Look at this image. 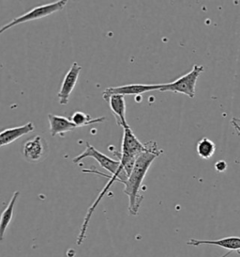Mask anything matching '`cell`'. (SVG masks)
<instances>
[{
  "instance_id": "cell-3",
  "label": "cell",
  "mask_w": 240,
  "mask_h": 257,
  "mask_svg": "<svg viewBox=\"0 0 240 257\" xmlns=\"http://www.w3.org/2000/svg\"><path fill=\"white\" fill-rule=\"evenodd\" d=\"M204 66L195 64L190 72L170 83L162 84L160 91H172L176 93H182L190 98H194L195 87L198 77L204 72Z\"/></svg>"
},
{
  "instance_id": "cell-6",
  "label": "cell",
  "mask_w": 240,
  "mask_h": 257,
  "mask_svg": "<svg viewBox=\"0 0 240 257\" xmlns=\"http://www.w3.org/2000/svg\"><path fill=\"white\" fill-rule=\"evenodd\" d=\"M82 67L78 64V62H74V64L70 66V70L68 71L66 76L64 77L60 91L58 93V97L60 100V105L66 106L68 104L70 96L72 92L74 90L76 83L78 81V78L80 76Z\"/></svg>"
},
{
  "instance_id": "cell-12",
  "label": "cell",
  "mask_w": 240,
  "mask_h": 257,
  "mask_svg": "<svg viewBox=\"0 0 240 257\" xmlns=\"http://www.w3.org/2000/svg\"><path fill=\"white\" fill-rule=\"evenodd\" d=\"M105 120H106L105 117L92 118L90 114L84 113L82 111H75L70 117V121L74 123L77 128L90 125L93 123H100V122H104Z\"/></svg>"
},
{
  "instance_id": "cell-8",
  "label": "cell",
  "mask_w": 240,
  "mask_h": 257,
  "mask_svg": "<svg viewBox=\"0 0 240 257\" xmlns=\"http://www.w3.org/2000/svg\"><path fill=\"white\" fill-rule=\"evenodd\" d=\"M105 101L108 102L110 109L116 118V123L123 128L128 126V123L126 120V102L124 96L114 94L105 99Z\"/></svg>"
},
{
  "instance_id": "cell-14",
  "label": "cell",
  "mask_w": 240,
  "mask_h": 257,
  "mask_svg": "<svg viewBox=\"0 0 240 257\" xmlns=\"http://www.w3.org/2000/svg\"><path fill=\"white\" fill-rule=\"evenodd\" d=\"M227 169V163L224 160H220L215 163V170L218 173H224Z\"/></svg>"
},
{
  "instance_id": "cell-7",
  "label": "cell",
  "mask_w": 240,
  "mask_h": 257,
  "mask_svg": "<svg viewBox=\"0 0 240 257\" xmlns=\"http://www.w3.org/2000/svg\"><path fill=\"white\" fill-rule=\"evenodd\" d=\"M34 129H35V125L33 124V122L28 121V123L21 126L2 130L0 132V148L14 143L15 141H17L18 139L34 131Z\"/></svg>"
},
{
  "instance_id": "cell-9",
  "label": "cell",
  "mask_w": 240,
  "mask_h": 257,
  "mask_svg": "<svg viewBox=\"0 0 240 257\" xmlns=\"http://www.w3.org/2000/svg\"><path fill=\"white\" fill-rule=\"evenodd\" d=\"M48 120L50 124V133L52 137L56 135L64 137L68 132L74 131L77 128L74 123L70 121V119H68L67 117L64 116L49 113Z\"/></svg>"
},
{
  "instance_id": "cell-15",
  "label": "cell",
  "mask_w": 240,
  "mask_h": 257,
  "mask_svg": "<svg viewBox=\"0 0 240 257\" xmlns=\"http://www.w3.org/2000/svg\"><path fill=\"white\" fill-rule=\"evenodd\" d=\"M234 128L236 130H240V118H232L231 121Z\"/></svg>"
},
{
  "instance_id": "cell-11",
  "label": "cell",
  "mask_w": 240,
  "mask_h": 257,
  "mask_svg": "<svg viewBox=\"0 0 240 257\" xmlns=\"http://www.w3.org/2000/svg\"><path fill=\"white\" fill-rule=\"evenodd\" d=\"M19 195H20V192L15 191L14 195L10 198L6 208L3 210V212L0 215V241H3V239L5 237L6 230L10 225L12 219L15 204L17 202V199L19 198Z\"/></svg>"
},
{
  "instance_id": "cell-13",
  "label": "cell",
  "mask_w": 240,
  "mask_h": 257,
  "mask_svg": "<svg viewBox=\"0 0 240 257\" xmlns=\"http://www.w3.org/2000/svg\"><path fill=\"white\" fill-rule=\"evenodd\" d=\"M198 156L202 159H210L216 152V145L208 138H202L196 145Z\"/></svg>"
},
{
  "instance_id": "cell-4",
  "label": "cell",
  "mask_w": 240,
  "mask_h": 257,
  "mask_svg": "<svg viewBox=\"0 0 240 257\" xmlns=\"http://www.w3.org/2000/svg\"><path fill=\"white\" fill-rule=\"evenodd\" d=\"M22 154L24 159L28 162L38 163L47 158L49 154V146L42 137H34L24 142Z\"/></svg>"
},
{
  "instance_id": "cell-1",
  "label": "cell",
  "mask_w": 240,
  "mask_h": 257,
  "mask_svg": "<svg viewBox=\"0 0 240 257\" xmlns=\"http://www.w3.org/2000/svg\"><path fill=\"white\" fill-rule=\"evenodd\" d=\"M144 144L146 146V150L142 152L137 158L132 173L125 181L122 182L125 187L124 193L128 198V213L132 216L138 215L140 205L144 199L140 190L150 166L154 160L164 153L162 149L158 148V145L155 142H148Z\"/></svg>"
},
{
  "instance_id": "cell-10",
  "label": "cell",
  "mask_w": 240,
  "mask_h": 257,
  "mask_svg": "<svg viewBox=\"0 0 240 257\" xmlns=\"http://www.w3.org/2000/svg\"><path fill=\"white\" fill-rule=\"evenodd\" d=\"M187 244L194 247H198L201 245H213V246L222 247L224 249H230V250H240V236H227V237L220 238L216 240H202V239L192 238L187 242Z\"/></svg>"
},
{
  "instance_id": "cell-2",
  "label": "cell",
  "mask_w": 240,
  "mask_h": 257,
  "mask_svg": "<svg viewBox=\"0 0 240 257\" xmlns=\"http://www.w3.org/2000/svg\"><path fill=\"white\" fill-rule=\"evenodd\" d=\"M67 0H60V1H56V2H52V3L45 4V5H40V6H38L36 8L32 9V10H30V12L24 14L22 16L16 17L14 19H12L10 22H8L6 25H4L3 27H1L0 28V35L8 31L10 29L14 28L15 26L30 22V21H34V20H38V19H40V18H44L46 16H51V15H54L58 12H60L67 5Z\"/></svg>"
},
{
  "instance_id": "cell-5",
  "label": "cell",
  "mask_w": 240,
  "mask_h": 257,
  "mask_svg": "<svg viewBox=\"0 0 240 257\" xmlns=\"http://www.w3.org/2000/svg\"><path fill=\"white\" fill-rule=\"evenodd\" d=\"M162 84H128L118 87H109L104 93L102 98L107 99L109 96L118 94V95H140L150 91H160Z\"/></svg>"
}]
</instances>
